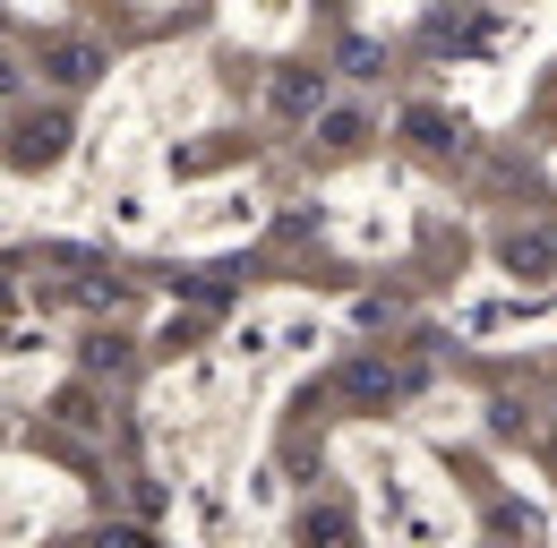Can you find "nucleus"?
Here are the masks:
<instances>
[{
    "mask_svg": "<svg viewBox=\"0 0 557 548\" xmlns=\"http://www.w3.org/2000/svg\"><path fill=\"white\" fill-rule=\"evenodd\" d=\"M77 300H86V309H121V300H129V283H103V274H86V283H77Z\"/></svg>",
    "mask_w": 557,
    "mask_h": 548,
    "instance_id": "nucleus-11",
    "label": "nucleus"
},
{
    "mask_svg": "<svg viewBox=\"0 0 557 548\" xmlns=\"http://www.w3.org/2000/svg\"><path fill=\"white\" fill-rule=\"evenodd\" d=\"M86 369H95V377H129V369H138V351H129L121 335H95V342H86Z\"/></svg>",
    "mask_w": 557,
    "mask_h": 548,
    "instance_id": "nucleus-8",
    "label": "nucleus"
},
{
    "mask_svg": "<svg viewBox=\"0 0 557 548\" xmlns=\"http://www.w3.org/2000/svg\"><path fill=\"white\" fill-rule=\"evenodd\" d=\"M52 411H61V428H103V411L86 403V386H70V395H61Z\"/></svg>",
    "mask_w": 557,
    "mask_h": 548,
    "instance_id": "nucleus-10",
    "label": "nucleus"
},
{
    "mask_svg": "<svg viewBox=\"0 0 557 548\" xmlns=\"http://www.w3.org/2000/svg\"><path fill=\"white\" fill-rule=\"evenodd\" d=\"M351 523L344 514H335V506H309V514H300V540H344Z\"/></svg>",
    "mask_w": 557,
    "mask_h": 548,
    "instance_id": "nucleus-9",
    "label": "nucleus"
},
{
    "mask_svg": "<svg viewBox=\"0 0 557 548\" xmlns=\"http://www.w3.org/2000/svg\"><path fill=\"white\" fill-rule=\"evenodd\" d=\"M0 309H9V283H0Z\"/></svg>",
    "mask_w": 557,
    "mask_h": 548,
    "instance_id": "nucleus-14",
    "label": "nucleus"
},
{
    "mask_svg": "<svg viewBox=\"0 0 557 548\" xmlns=\"http://www.w3.org/2000/svg\"><path fill=\"white\" fill-rule=\"evenodd\" d=\"M309 121H318V137H326V146H335V154H351V146H360V137H369V121H360V112H326V103H318V112H309Z\"/></svg>",
    "mask_w": 557,
    "mask_h": 548,
    "instance_id": "nucleus-7",
    "label": "nucleus"
},
{
    "mask_svg": "<svg viewBox=\"0 0 557 548\" xmlns=\"http://www.w3.org/2000/svg\"><path fill=\"white\" fill-rule=\"evenodd\" d=\"M44 68H52V86H95V77H103V43L61 35V43H44Z\"/></svg>",
    "mask_w": 557,
    "mask_h": 548,
    "instance_id": "nucleus-2",
    "label": "nucleus"
},
{
    "mask_svg": "<svg viewBox=\"0 0 557 548\" xmlns=\"http://www.w3.org/2000/svg\"><path fill=\"white\" fill-rule=\"evenodd\" d=\"M61 146H70V121L44 112V121H17L9 129V163H61Z\"/></svg>",
    "mask_w": 557,
    "mask_h": 548,
    "instance_id": "nucleus-3",
    "label": "nucleus"
},
{
    "mask_svg": "<svg viewBox=\"0 0 557 548\" xmlns=\"http://www.w3.org/2000/svg\"><path fill=\"white\" fill-rule=\"evenodd\" d=\"M9 95H17V68H9V61H0V103H9Z\"/></svg>",
    "mask_w": 557,
    "mask_h": 548,
    "instance_id": "nucleus-13",
    "label": "nucleus"
},
{
    "mask_svg": "<svg viewBox=\"0 0 557 548\" xmlns=\"http://www.w3.org/2000/svg\"><path fill=\"white\" fill-rule=\"evenodd\" d=\"M404 129H412V146H420V154H463V129H455L446 112H429V103H420Z\"/></svg>",
    "mask_w": 557,
    "mask_h": 548,
    "instance_id": "nucleus-6",
    "label": "nucleus"
},
{
    "mask_svg": "<svg viewBox=\"0 0 557 548\" xmlns=\"http://www.w3.org/2000/svg\"><path fill=\"white\" fill-rule=\"evenodd\" d=\"M344 68H351V77H369V68H377V43H369V35H351V43H344Z\"/></svg>",
    "mask_w": 557,
    "mask_h": 548,
    "instance_id": "nucleus-12",
    "label": "nucleus"
},
{
    "mask_svg": "<svg viewBox=\"0 0 557 548\" xmlns=\"http://www.w3.org/2000/svg\"><path fill=\"white\" fill-rule=\"evenodd\" d=\"M506 266H515V274H557V232H549V223L506 232Z\"/></svg>",
    "mask_w": 557,
    "mask_h": 548,
    "instance_id": "nucleus-5",
    "label": "nucleus"
},
{
    "mask_svg": "<svg viewBox=\"0 0 557 548\" xmlns=\"http://www.w3.org/2000/svg\"><path fill=\"white\" fill-rule=\"evenodd\" d=\"M318 103H326V68H275L267 77V112L275 121H309Z\"/></svg>",
    "mask_w": 557,
    "mask_h": 548,
    "instance_id": "nucleus-1",
    "label": "nucleus"
},
{
    "mask_svg": "<svg viewBox=\"0 0 557 548\" xmlns=\"http://www.w3.org/2000/svg\"><path fill=\"white\" fill-rule=\"evenodd\" d=\"M335 386H344L351 403H395V395H404L412 377H404L395 360H351V369H344V377H335Z\"/></svg>",
    "mask_w": 557,
    "mask_h": 548,
    "instance_id": "nucleus-4",
    "label": "nucleus"
}]
</instances>
